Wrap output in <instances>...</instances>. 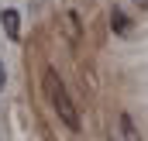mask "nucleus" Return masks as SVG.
Returning a JSON list of instances; mask_svg holds the SVG:
<instances>
[{"label": "nucleus", "mask_w": 148, "mask_h": 141, "mask_svg": "<svg viewBox=\"0 0 148 141\" xmlns=\"http://www.w3.org/2000/svg\"><path fill=\"white\" fill-rule=\"evenodd\" d=\"M45 93H48V100H52V107H55V114H59V120L66 124V127H79V114H76L73 100H69V93H66V86L59 83V76L48 69L45 72Z\"/></svg>", "instance_id": "f257e3e1"}, {"label": "nucleus", "mask_w": 148, "mask_h": 141, "mask_svg": "<svg viewBox=\"0 0 148 141\" xmlns=\"http://www.w3.org/2000/svg\"><path fill=\"white\" fill-rule=\"evenodd\" d=\"M0 24H3V31H7L10 41L21 38V14H17L14 7H3V10H0Z\"/></svg>", "instance_id": "f03ea898"}, {"label": "nucleus", "mask_w": 148, "mask_h": 141, "mask_svg": "<svg viewBox=\"0 0 148 141\" xmlns=\"http://www.w3.org/2000/svg\"><path fill=\"white\" fill-rule=\"evenodd\" d=\"M117 124H121V131H124V138H127V141H141L138 127H134V120H131L127 114H121V117H117Z\"/></svg>", "instance_id": "7ed1b4c3"}, {"label": "nucleus", "mask_w": 148, "mask_h": 141, "mask_svg": "<svg viewBox=\"0 0 148 141\" xmlns=\"http://www.w3.org/2000/svg\"><path fill=\"white\" fill-rule=\"evenodd\" d=\"M110 24H114V31H127V17H124L121 10H114V14H110Z\"/></svg>", "instance_id": "20e7f679"}, {"label": "nucleus", "mask_w": 148, "mask_h": 141, "mask_svg": "<svg viewBox=\"0 0 148 141\" xmlns=\"http://www.w3.org/2000/svg\"><path fill=\"white\" fill-rule=\"evenodd\" d=\"M66 21H69V31H73V38H79V21H76V14H73V10L66 14Z\"/></svg>", "instance_id": "39448f33"}, {"label": "nucleus", "mask_w": 148, "mask_h": 141, "mask_svg": "<svg viewBox=\"0 0 148 141\" xmlns=\"http://www.w3.org/2000/svg\"><path fill=\"white\" fill-rule=\"evenodd\" d=\"M3 83H7V72H3V62H0V93H3Z\"/></svg>", "instance_id": "423d86ee"}]
</instances>
